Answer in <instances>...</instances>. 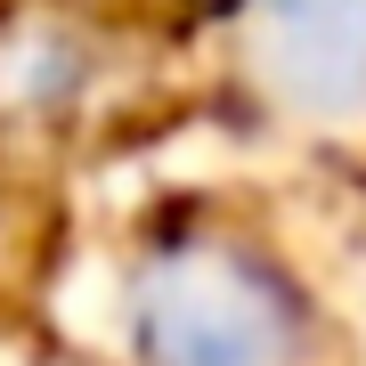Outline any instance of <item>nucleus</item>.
Masks as SVG:
<instances>
[{
    "label": "nucleus",
    "instance_id": "2",
    "mask_svg": "<svg viewBox=\"0 0 366 366\" xmlns=\"http://www.w3.org/2000/svg\"><path fill=\"white\" fill-rule=\"evenodd\" d=\"M155 342L171 366H269L277 358V317L236 269H187L155 293Z\"/></svg>",
    "mask_w": 366,
    "mask_h": 366
},
{
    "label": "nucleus",
    "instance_id": "1",
    "mask_svg": "<svg viewBox=\"0 0 366 366\" xmlns=\"http://www.w3.org/2000/svg\"><path fill=\"white\" fill-rule=\"evenodd\" d=\"M261 49L293 106L342 114L366 98V0H269Z\"/></svg>",
    "mask_w": 366,
    "mask_h": 366
}]
</instances>
